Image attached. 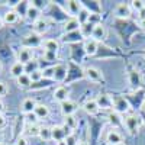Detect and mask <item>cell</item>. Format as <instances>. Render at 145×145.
<instances>
[{
    "label": "cell",
    "instance_id": "cell-43",
    "mask_svg": "<svg viewBox=\"0 0 145 145\" xmlns=\"http://www.w3.org/2000/svg\"><path fill=\"white\" fill-rule=\"evenodd\" d=\"M55 145H68V144H67V141H65V139H63V141H58V142H55Z\"/></svg>",
    "mask_w": 145,
    "mask_h": 145
},
{
    "label": "cell",
    "instance_id": "cell-37",
    "mask_svg": "<svg viewBox=\"0 0 145 145\" xmlns=\"http://www.w3.org/2000/svg\"><path fill=\"white\" fill-rule=\"evenodd\" d=\"M9 93V87L5 81H0V99H3L5 96H7Z\"/></svg>",
    "mask_w": 145,
    "mask_h": 145
},
{
    "label": "cell",
    "instance_id": "cell-3",
    "mask_svg": "<svg viewBox=\"0 0 145 145\" xmlns=\"http://www.w3.org/2000/svg\"><path fill=\"white\" fill-rule=\"evenodd\" d=\"M42 38L41 35L35 33V32H29L28 35L23 36L22 39V46H26V48H32V50H35V48L38 46H42Z\"/></svg>",
    "mask_w": 145,
    "mask_h": 145
},
{
    "label": "cell",
    "instance_id": "cell-49",
    "mask_svg": "<svg viewBox=\"0 0 145 145\" xmlns=\"http://www.w3.org/2000/svg\"><path fill=\"white\" fill-rule=\"evenodd\" d=\"M119 145H126V144H125V142H122V144H119Z\"/></svg>",
    "mask_w": 145,
    "mask_h": 145
},
{
    "label": "cell",
    "instance_id": "cell-20",
    "mask_svg": "<svg viewBox=\"0 0 145 145\" xmlns=\"http://www.w3.org/2000/svg\"><path fill=\"white\" fill-rule=\"evenodd\" d=\"M83 7L84 6L81 5V2H77V0H68L67 2V10L71 15V18H77Z\"/></svg>",
    "mask_w": 145,
    "mask_h": 145
},
{
    "label": "cell",
    "instance_id": "cell-16",
    "mask_svg": "<svg viewBox=\"0 0 145 145\" xmlns=\"http://www.w3.org/2000/svg\"><path fill=\"white\" fill-rule=\"evenodd\" d=\"M48 29H50V23H48V20L45 18H41L38 19L33 25H32V32L38 33V35H44L45 32H48Z\"/></svg>",
    "mask_w": 145,
    "mask_h": 145
},
{
    "label": "cell",
    "instance_id": "cell-38",
    "mask_svg": "<svg viewBox=\"0 0 145 145\" xmlns=\"http://www.w3.org/2000/svg\"><path fill=\"white\" fill-rule=\"evenodd\" d=\"M13 145H29V139L26 137H18L15 139Z\"/></svg>",
    "mask_w": 145,
    "mask_h": 145
},
{
    "label": "cell",
    "instance_id": "cell-36",
    "mask_svg": "<svg viewBox=\"0 0 145 145\" xmlns=\"http://www.w3.org/2000/svg\"><path fill=\"white\" fill-rule=\"evenodd\" d=\"M31 80H32V83H38V81H41L44 77H42V70H36V71H33V72H31Z\"/></svg>",
    "mask_w": 145,
    "mask_h": 145
},
{
    "label": "cell",
    "instance_id": "cell-25",
    "mask_svg": "<svg viewBox=\"0 0 145 145\" xmlns=\"http://www.w3.org/2000/svg\"><path fill=\"white\" fill-rule=\"evenodd\" d=\"M83 35L80 31H76V32H71V33H64L63 36V41L67 42V44H76V42H80L83 41Z\"/></svg>",
    "mask_w": 145,
    "mask_h": 145
},
{
    "label": "cell",
    "instance_id": "cell-27",
    "mask_svg": "<svg viewBox=\"0 0 145 145\" xmlns=\"http://www.w3.org/2000/svg\"><path fill=\"white\" fill-rule=\"evenodd\" d=\"M16 84H18V87H20V89H29L32 86L31 76L29 74H23V76L18 77L16 78Z\"/></svg>",
    "mask_w": 145,
    "mask_h": 145
},
{
    "label": "cell",
    "instance_id": "cell-32",
    "mask_svg": "<svg viewBox=\"0 0 145 145\" xmlns=\"http://www.w3.org/2000/svg\"><path fill=\"white\" fill-rule=\"evenodd\" d=\"M131 7L135 9L137 12H141L145 9V0H132L131 2Z\"/></svg>",
    "mask_w": 145,
    "mask_h": 145
},
{
    "label": "cell",
    "instance_id": "cell-10",
    "mask_svg": "<svg viewBox=\"0 0 145 145\" xmlns=\"http://www.w3.org/2000/svg\"><path fill=\"white\" fill-rule=\"evenodd\" d=\"M106 35H107V31L102 22L97 23V25H94L93 32H91V39H94L96 42H103L106 39Z\"/></svg>",
    "mask_w": 145,
    "mask_h": 145
},
{
    "label": "cell",
    "instance_id": "cell-23",
    "mask_svg": "<svg viewBox=\"0 0 145 145\" xmlns=\"http://www.w3.org/2000/svg\"><path fill=\"white\" fill-rule=\"evenodd\" d=\"M42 48L44 51H50V52H58L59 50V41L54 39V38H48L42 41Z\"/></svg>",
    "mask_w": 145,
    "mask_h": 145
},
{
    "label": "cell",
    "instance_id": "cell-12",
    "mask_svg": "<svg viewBox=\"0 0 145 145\" xmlns=\"http://www.w3.org/2000/svg\"><path fill=\"white\" fill-rule=\"evenodd\" d=\"M78 109V105L74 102V100H67V102H63L59 103V110H61V113L64 116H70V115H74L77 112Z\"/></svg>",
    "mask_w": 145,
    "mask_h": 145
},
{
    "label": "cell",
    "instance_id": "cell-48",
    "mask_svg": "<svg viewBox=\"0 0 145 145\" xmlns=\"http://www.w3.org/2000/svg\"><path fill=\"white\" fill-rule=\"evenodd\" d=\"M2 70H3V64H2V61H0V72H2Z\"/></svg>",
    "mask_w": 145,
    "mask_h": 145
},
{
    "label": "cell",
    "instance_id": "cell-28",
    "mask_svg": "<svg viewBox=\"0 0 145 145\" xmlns=\"http://www.w3.org/2000/svg\"><path fill=\"white\" fill-rule=\"evenodd\" d=\"M64 126L67 129H71V131H74L78 128V119L74 116V115H70V116H64Z\"/></svg>",
    "mask_w": 145,
    "mask_h": 145
},
{
    "label": "cell",
    "instance_id": "cell-13",
    "mask_svg": "<svg viewBox=\"0 0 145 145\" xmlns=\"http://www.w3.org/2000/svg\"><path fill=\"white\" fill-rule=\"evenodd\" d=\"M123 142V137L118 129H110L106 134V144L107 145H119Z\"/></svg>",
    "mask_w": 145,
    "mask_h": 145
},
{
    "label": "cell",
    "instance_id": "cell-8",
    "mask_svg": "<svg viewBox=\"0 0 145 145\" xmlns=\"http://www.w3.org/2000/svg\"><path fill=\"white\" fill-rule=\"evenodd\" d=\"M52 97L58 103H63V102L70 100V89L65 87V86H58L54 90V93H52Z\"/></svg>",
    "mask_w": 145,
    "mask_h": 145
},
{
    "label": "cell",
    "instance_id": "cell-26",
    "mask_svg": "<svg viewBox=\"0 0 145 145\" xmlns=\"http://www.w3.org/2000/svg\"><path fill=\"white\" fill-rule=\"evenodd\" d=\"M33 113L36 115L38 119H46L48 116H50V107H48L46 105H44V103H38L36 107H35V110H33Z\"/></svg>",
    "mask_w": 145,
    "mask_h": 145
},
{
    "label": "cell",
    "instance_id": "cell-9",
    "mask_svg": "<svg viewBox=\"0 0 145 145\" xmlns=\"http://www.w3.org/2000/svg\"><path fill=\"white\" fill-rule=\"evenodd\" d=\"M83 110L86 112L89 116H96L99 112H100V107L97 105V100L96 99H87L86 102L83 103Z\"/></svg>",
    "mask_w": 145,
    "mask_h": 145
},
{
    "label": "cell",
    "instance_id": "cell-6",
    "mask_svg": "<svg viewBox=\"0 0 145 145\" xmlns=\"http://www.w3.org/2000/svg\"><path fill=\"white\" fill-rule=\"evenodd\" d=\"M16 61L22 63V64H29L31 61H33V50L32 48H26V46H20V50L18 51V59Z\"/></svg>",
    "mask_w": 145,
    "mask_h": 145
},
{
    "label": "cell",
    "instance_id": "cell-39",
    "mask_svg": "<svg viewBox=\"0 0 145 145\" xmlns=\"http://www.w3.org/2000/svg\"><path fill=\"white\" fill-rule=\"evenodd\" d=\"M25 116H26V123L28 125H33V123H36V120H38L35 113H29V115H25Z\"/></svg>",
    "mask_w": 145,
    "mask_h": 145
},
{
    "label": "cell",
    "instance_id": "cell-45",
    "mask_svg": "<svg viewBox=\"0 0 145 145\" xmlns=\"http://www.w3.org/2000/svg\"><path fill=\"white\" fill-rule=\"evenodd\" d=\"M141 28L145 31V18H142V20H141Z\"/></svg>",
    "mask_w": 145,
    "mask_h": 145
},
{
    "label": "cell",
    "instance_id": "cell-41",
    "mask_svg": "<svg viewBox=\"0 0 145 145\" xmlns=\"http://www.w3.org/2000/svg\"><path fill=\"white\" fill-rule=\"evenodd\" d=\"M65 141H67V144H68V145H74V144L77 142V141L74 139V137H72V135H68V137L65 138Z\"/></svg>",
    "mask_w": 145,
    "mask_h": 145
},
{
    "label": "cell",
    "instance_id": "cell-19",
    "mask_svg": "<svg viewBox=\"0 0 145 145\" xmlns=\"http://www.w3.org/2000/svg\"><path fill=\"white\" fill-rule=\"evenodd\" d=\"M96 100H97V105L100 109H113V97L112 96L103 93V94H99L96 97Z\"/></svg>",
    "mask_w": 145,
    "mask_h": 145
},
{
    "label": "cell",
    "instance_id": "cell-18",
    "mask_svg": "<svg viewBox=\"0 0 145 145\" xmlns=\"http://www.w3.org/2000/svg\"><path fill=\"white\" fill-rule=\"evenodd\" d=\"M36 105H38V103H36V102H35V99H32V97H26V99H23V102L20 103V112H22L23 115L33 113Z\"/></svg>",
    "mask_w": 145,
    "mask_h": 145
},
{
    "label": "cell",
    "instance_id": "cell-33",
    "mask_svg": "<svg viewBox=\"0 0 145 145\" xmlns=\"http://www.w3.org/2000/svg\"><path fill=\"white\" fill-rule=\"evenodd\" d=\"M42 77L45 80H54V67H46L42 70Z\"/></svg>",
    "mask_w": 145,
    "mask_h": 145
},
{
    "label": "cell",
    "instance_id": "cell-34",
    "mask_svg": "<svg viewBox=\"0 0 145 145\" xmlns=\"http://www.w3.org/2000/svg\"><path fill=\"white\" fill-rule=\"evenodd\" d=\"M42 58L48 63H54L57 61V52H50V51H44L42 52Z\"/></svg>",
    "mask_w": 145,
    "mask_h": 145
},
{
    "label": "cell",
    "instance_id": "cell-2",
    "mask_svg": "<svg viewBox=\"0 0 145 145\" xmlns=\"http://www.w3.org/2000/svg\"><path fill=\"white\" fill-rule=\"evenodd\" d=\"M129 110H131V105L123 96H115L113 97V112L125 116V115H128Z\"/></svg>",
    "mask_w": 145,
    "mask_h": 145
},
{
    "label": "cell",
    "instance_id": "cell-29",
    "mask_svg": "<svg viewBox=\"0 0 145 145\" xmlns=\"http://www.w3.org/2000/svg\"><path fill=\"white\" fill-rule=\"evenodd\" d=\"M39 138H41L44 142L51 141V139H52V128H51V126H41Z\"/></svg>",
    "mask_w": 145,
    "mask_h": 145
},
{
    "label": "cell",
    "instance_id": "cell-4",
    "mask_svg": "<svg viewBox=\"0 0 145 145\" xmlns=\"http://www.w3.org/2000/svg\"><path fill=\"white\" fill-rule=\"evenodd\" d=\"M84 76H86L87 80H90L93 83H103L105 81L103 72L97 67H87V68H84Z\"/></svg>",
    "mask_w": 145,
    "mask_h": 145
},
{
    "label": "cell",
    "instance_id": "cell-42",
    "mask_svg": "<svg viewBox=\"0 0 145 145\" xmlns=\"http://www.w3.org/2000/svg\"><path fill=\"white\" fill-rule=\"evenodd\" d=\"M5 112V103H3V100L0 99V113H3Z\"/></svg>",
    "mask_w": 145,
    "mask_h": 145
},
{
    "label": "cell",
    "instance_id": "cell-30",
    "mask_svg": "<svg viewBox=\"0 0 145 145\" xmlns=\"http://www.w3.org/2000/svg\"><path fill=\"white\" fill-rule=\"evenodd\" d=\"M90 15H91V12H90L87 7H83V9H81V12H80L78 16H77V19H78V22H80V25H81V26H83V25H86V23H89Z\"/></svg>",
    "mask_w": 145,
    "mask_h": 145
},
{
    "label": "cell",
    "instance_id": "cell-35",
    "mask_svg": "<svg viewBox=\"0 0 145 145\" xmlns=\"http://www.w3.org/2000/svg\"><path fill=\"white\" fill-rule=\"evenodd\" d=\"M39 70V63L36 61V59H33V61H31L29 64H26V74H31V72Z\"/></svg>",
    "mask_w": 145,
    "mask_h": 145
},
{
    "label": "cell",
    "instance_id": "cell-17",
    "mask_svg": "<svg viewBox=\"0 0 145 145\" xmlns=\"http://www.w3.org/2000/svg\"><path fill=\"white\" fill-rule=\"evenodd\" d=\"M83 50H84V54L87 57H93V55H96V52L99 50V42H96L91 38L86 39L84 41V45H83Z\"/></svg>",
    "mask_w": 145,
    "mask_h": 145
},
{
    "label": "cell",
    "instance_id": "cell-14",
    "mask_svg": "<svg viewBox=\"0 0 145 145\" xmlns=\"http://www.w3.org/2000/svg\"><path fill=\"white\" fill-rule=\"evenodd\" d=\"M128 80H129V84L134 89H139L141 84H142V77H141V72L137 70V68H131L129 72H128Z\"/></svg>",
    "mask_w": 145,
    "mask_h": 145
},
{
    "label": "cell",
    "instance_id": "cell-7",
    "mask_svg": "<svg viewBox=\"0 0 145 145\" xmlns=\"http://www.w3.org/2000/svg\"><path fill=\"white\" fill-rule=\"evenodd\" d=\"M25 18H26L28 22H31L32 25H33V23L38 20V19H41V10H39V7L36 6L35 3H29V6L26 7Z\"/></svg>",
    "mask_w": 145,
    "mask_h": 145
},
{
    "label": "cell",
    "instance_id": "cell-24",
    "mask_svg": "<svg viewBox=\"0 0 145 145\" xmlns=\"http://www.w3.org/2000/svg\"><path fill=\"white\" fill-rule=\"evenodd\" d=\"M19 18H20V15L15 9H12V10H7L3 15V22H5V25H15V23H18Z\"/></svg>",
    "mask_w": 145,
    "mask_h": 145
},
{
    "label": "cell",
    "instance_id": "cell-11",
    "mask_svg": "<svg viewBox=\"0 0 145 145\" xmlns=\"http://www.w3.org/2000/svg\"><path fill=\"white\" fill-rule=\"evenodd\" d=\"M67 76H68V68H67L65 64L59 63V64H55L54 65V80L55 81L63 83V81H65Z\"/></svg>",
    "mask_w": 145,
    "mask_h": 145
},
{
    "label": "cell",
    "instance_id": "cell-40",
    "mask_svg": "<svg viewBox=\"0 0 145 145\" xmlns=\"http://www.w3.org/2000/svg\"><path fill=\"white\" fill-rule=\"evenodd\" d=\"M6 123H7V120H6L5 113H0V131H2V129L6 126Z\"/></svg>",
    "mask_w": 145,
    "mask_h": 145
},
{
    "label": "cell",
    "instance_id": "cell-15",
    "mask_svg": "<svg viewBox=\"0 0 145 145\" xmlns=\"http://www.w3.org/2000/svg\"><path fill=\"white\" fill-rule=\"evenodd\" d=\"M81 25H80V22L77 18H68L65 22H64V25H63V31L64 33H71V32H76V31H80Z\"/></svg>",
    "mask_w": 145,
    "mask_h": 145
},
{
    "label": "cell",
    "instance_id": "cell-5",
    "mask_svg": "<svg viewBox=\"0 0 145 145\" xmlns=\"http://www.w3.org/2000/svg\"><path fill=\"white\" fill-rule=\"evenodd\" d=\"M131 5L129 3H118L113 9V15L118 19H128L131 16Z\"/></svg>",
    "mask_w": 145,
    "mask_h": 145
},
{
    "label": "cell",
    "instance_id": "cell-1",
    "mask_svg": "<svg viewBox=\"0 0 145 145\" xmlns=\"http://www.w3.org/2000/svg\"><path fill=\"white\" fill-rule=\"evenodd\" d=\"M122 125L125 126L129 135H135L138 134V129H139V119L137 115H125L122 118Z\"/></svg>",
    "mask_w": 145,
    "mask_h": 145
},
{
    "label": "cell",
    "instance_id": "cell-21",
    "mask_svg": "<svg viewBox=\"0 0 145 145\" xmlns=\"http://www.w3.org/2000/svg\"><path fill=\"white\" fill-rule=\"evenodd\" d=\"M9 72H10V76L13 77V78H18V77H20V76H23V74H26V65L22 64V63H19V61H16V63L12 64Z\"/></svg>",
    "mask_w": 145,
    "mask_h": 145
},
{
    "label": "cell",
    "instance_id": "cell-46",
    "mask_svg": "<svg viewBox=\"0 0 145 145\" xmlns=\"http://www.w3.org/2000/svg\"><path fill=\"white\" fill-rule=\"evenodd\" d=\"M3 25H5V22H3V18H0V29L3 28Z\"/></svg>",
    "mask_w": 145,
    "mask_h": 145
},
{
    "label": "cell",
    "instance_id": "cell-44",
    "mask_svg": "<svg viewBox=\"0 0 145 145\" xmlns=\"http://www.w3.org/2000/svg\"><path fill=\"white\" fill-rule=\"evenodd\" d=\"M76 145H90L87 141H77V144Z\"/></svg>",
    "mask_w": 145,
    "mask_h": 145
},
{
    "label": "cell",
    "instance_id": "cell-31",
    "mask_svg": "<svg viewBox=\"0 0 145 145\" xmlns=\"http://www.w3.org/2000/svg\"><path fill=\"white\" fill-rule=\"evenodd\" d=\"M39 131H41V126L36 125V123L26 126V134H28L29 137H39Z\"/></svg>",
    "mask_w": 145,
    "mask_h": 145
},
{
    "label": "cell",
    "instance_id": "cell-22",
    "mask_svg": "<svg viewBox=\"0 0 145 145\" xmlns=\"http://www.w3.org/2000/svg\"><path fill=\"white\" fill-rule=\"evenodd\" d=\"M68 135H67V128L65 126H63V125H55V126H52V139L55 141V142H58V141H63V139H65Z\"/></svg>",
    "mask_w": 145,
    "mask_h": 145
},
{
    "label": "cell",
    "instance_id": "cell-47",
    "mask_svg": "<svg viewBox=\"0 0 145 145\" xmlns=\"http://www.w3.org/2000/svg\"><path fill=\"white\" fill-rule=\"evenodd\" d=\"M3 142V134H2V131H0V144Z\"/></svg>",
    "mask_w": 145,
    "mask_h": 145
}]
</instances>
